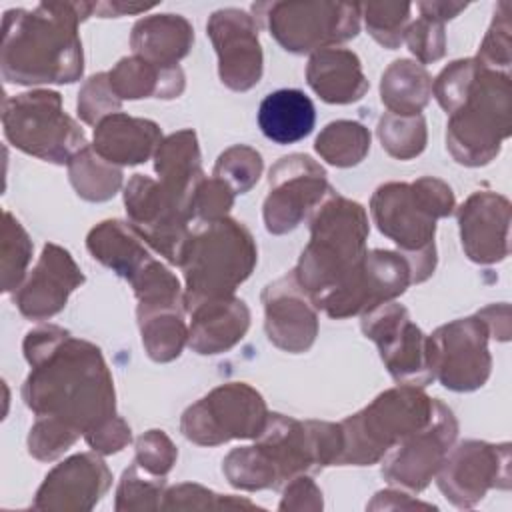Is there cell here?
<instances>
[{
	"instance_id": "cell-1",
	"label": "cell",
	"mask_w": 512,
	"mask_h": 512,
	"mask_svg": "<svg viewBox=\"0 0 512 512\" xmlns=\"http://www.w3.org/2000/svg\"><path fill=\"white\" fill-rule=\"evenodd\" d=\"M24 354L32 366L24 402L38 416H52L88 434L114 418V386L96 346L56 326L26 334Z\"/></svg>"
},
{
	"instance_id": "cell-2",
	"label": "cell",
	"mask_w": 512,
	"mask_h": 512,
	"mask_svg": "<svg viewBox=\"0 0 512 512\" xmlns=\"http://www.w3.org/2000/svg\"><path fill=\"white\" fill-rule=\"evenodd\" d=\"M368 218L358 202L330 192L312 218V238L294 276L316 308L346 318L348 300L366 258Z\"/></svg>"
},
{
	"instance_id": "cell-3",
	"label": "cell",
	"mask_w": 512,
	"mask_h": 512,
	"mask_svg": "<svg viewBox=\"0 0 512 512\" xmlns=\"http://www.w3.org/2000/svg\"><path fill=\"white\" fill-rule=\"evenodd\" d=\"M94 4H40L4 18L2 74L8 82H74L82 76V44L76 34Z\"/></svg>"
},
{
	"instance_id": "cell-4",
	"label": "cell",
	"mask_w": 512,
	"mask_h": 512,
	"mask_svg": "<svg viewBox=\"0 0 512 512\" xmlns=\"http://www.w3.org/2000/svg\"><path fill=\"white\" fill-rule=\"evenodd\" d=\"M370 208L378 230L404 250L412 284L426 280L436 266V218L450 216L454 210L450 186L430 176L414 184L390 182L376 190Z\"/></svg>"
},
{
	"instance_id": "cell-5",
	"label": "cell",
	"mask_w": 512,
	"mask_h": 512,
	"mask_svg": "<svg viewBox=\"0 0 512 512\" xmlns=\"http://www.w3.org/2000/svg\"><path fill=\"white\" fill-rule=\"evenodd\" d=\"M194 224L178 264L186 278L184 304L230 296L256 264L254 240L236 220L224 216Z\"/></svg>"
},
{
	"instance_id": "cell-6",
	"label": "cell",
	"mask_w": 512,
	"mask_h": 512,
	"mask_svg": "<svg viewBox=\"0 0 512 512\" xmlns=\"http://www.w3.org/2000/svg\"><path fill=\"white\" fill-rule=\"evenodd\" d=\"M480 64V62H478ZM512 90L508 72L478 66L462 102L450 112L446 144L456 162L488 164L510 136Z\"/></svg>"
},
{
	"instance_id": "cell-7",
	"label": "cell",
	"mask_w": 512,
	"mask_h": 512,
	"mask_svg": "<svg viewBox=\"0 0 512 512\" xmlns=\"http://www.w3.org/2000/svg\"><path fill=\"white\" fill-rule=\"evenodd\" d=\"M434 410L420 388L402 384L386 390L362 412L346 418L342 428V452L336 464L366 466L384 456L414 430L428 424Z\"/></svg>"
},
{
	"instance_id": "cell-8",
	"label": "cell",
	"mask_w": 512,
	"mask_h": 512,
	"mask_svg": "<svg viewBox=\"0 0 512 512\" xmlns=\"http://www.w3.org/2000/svg\"><path fill=\"white\" fill-rule=\"evenodd\" d=\"M4 134L20 150L56 164L70 160L86 148L82 128L62 110L58 92L38 90L18 94L4 102Z\"/></svg>"
},
{
	"instance_id": "cell-9",
	"label": "cell",
	"mask_w": 512,
	"mask_h": 512,
	"mask_svg": "<svg viewBox=\"0 0 512 512\" xmlns=\"http://www.w3.org/2000/svg\"><path fill=\"white\" fill-rule=\"evenodd\" d=\"M268 412L262 396L242 382L214 388L182 416V432L202 446H216L232 438H258Z\"/></svg>"
},
{
	"instance_id": "cell-10",
	"label": "cell",
	"mask_w": 512,
	"mask_h": 512,
	"mask_svg": "<svg viewBox=\"0 0 512 512\" xmlns=\"http://www.w3.org/2000/svg\"><path fill=\"white\" fill-rule=\"evenodd\" d=\"M260 6V4H258ZM270 34L284 50L304 54L334 42L350 40L360 30L358 4L278 2L260 6Z\"/></svg>"
},
{
	"instance_id": "cell-11",
	"label": "cell",
	"mask_w": 512,
	"mask_h": 512,
	"mask_svg": "<svg viewBox=\"0 0 512 512\" xmlns=\"http://www.w3.org/2000/svg\"><path fill=\"white\" fill-rule=\"evenodd\" d=\"M486 340L488 324L480 316L440 326L426 338L432 376L456 392L480 388L488 380L492 366Z\"/></svg>"
},
{
	"instance_id": "cell-12",
	"label": "cell",
	"mask_w": 512,
	"mask_h": 512,
	"mask_svg": "<svg viewBox=\"0 0 512 512\" xmlns=\"http://www.w3.org/2000/svg\"><path fill=\"white\" fill-rule=\"evenodd\" d=\"M270 192L264 202L266 230L284 234L294 230L302 218L332 192L326 172L306 154L280 158L268 176Z\"/></svg>"
},
{
	"instance_id": "cell-13",
	"label": "cell",
	"mask_w": 512,
	"mask_h": 512,
	"mask_svg": "<svg viewBox=\"0 0 512 512\" xmlns=\"http://www.w3.org/2000/svg\"><path fill=\"white\" fill-rule=\"evenodd\" d=\"M362 330L372 338L392 378L406 386H426L434 380L428 366V346L422 330L410 322L406 308L384 302L364 312Z\"/></svg>"
},
{
	"instance_id": "cell-14",
	"label": "cell",
	"mask_w": 512,
	"mask_h": 512,
	"mask_svg": "<svg viewBox=\"0 0 512 512\" xmlns=\"http://www.w3.org/2000/svg\"><path fill=\"white\" fill-rule=\"evenodd\" d=\"M458 432L450 408L434 400V410L426 426L414 430L390 448L382 464V476L396 486L420 492L442 466Z\"/></svg>"
},
{
	"instance_id": "cell-15",
	"label": "cell",
	"mask_w": 512,
	"mask_h": 512,
	"mask_svg": "<svg viewBox=\"0 0 512 512\" xmlns=\"http://www.w3.org/2000/svg\"><path fill=\"white\" fill-rule=\"evenodd\" d=\"M438 488L458 508H470L490 488H510V446L468 440L446 454Z\"/></svg>"
},
{
	"instance_id": "cell-16",
	"label": "cell",
	"mask_w": 512,
	"mask_h": 512,
	"mask_svg": "<svg viewBox=\"0 0 512 512\" xmlns=\"http://www.w3.org/2000/svg\"><path fill=\"white\" fill-rule=\"evenodd\" d=\"M130 226L170 262L180 264L188 238V216L160 182L134 174L124 192Z\"/></svg>"
},
{
	"instance_id": "cell-17",
	"label": "cell",
	"mask_w": 512,
	"mask_h": 512,
	"mask_svg": "<svg viewBox=\"0 0 512 512\" xmlns=\"http://www.w3.org/2000/svg\"><path fill=\"white\" fill-rule=\"evenodd\" d=\"M208 34L220 60V78L232 90H248L262 76V50L256 22L240 10H218L208 20Z\"/></svg>"
},
{
	"instance_id": "cell-18",
	"label": "cell",
	"mask_w": 512,
	"mask_h": 512,
	"mask_svg": "<svg viewBox=\"0 0 512 512\" xmlns=\"http://www.w3.org/2000/svg\"><path fill=\"white\" fill-rule=\"evenodd\" d=\"M268 340L288 352H304L312 346L318 322L308 294L300 288L294 272L268 284L262 292Z\"/></svg>"
},
{
	"instance_id": "cell-19",
	"label": "cell",
	"mask_w": 512,
	"mask_h": 512,
	"mask_svg": "<svg viewBox=\"0 0 512 512\" xmlns=\"http://www.w3.org/2000/svg\"><path fill=\"white\" fill-rule=\"evenodd\" d=\"M110 470L94 454H76L58 464L38 488L34 508L90 510L110 486Z\"/></svg>"
},
{
	"instance_id": "cell-20",
	"label": "cell",
	"mask_w": 512,
	"mask_h": 512,
	"mask_svg": "<svg viewBox=\"0 0 512 512\" xmlns=\"http://www.w3.org/2000/svg\"><path fill=\"white\" fill-rule=\"evenodd\" d=\"M462 246L470 260L480 264L500 262L508 256L510 204L504 196L476 192L458 212Z\"/></svg>"
},
{
	"instance_id": "cell-21",
	"label": "cell",
	"mask_w": 512,
	"mask_h": 512,
	"mask_svg": "<svg viewBox=\"0 0 512 512\" xmlns=\"http://www.w3.org/2000/svg\"><path fill=\"white\" fill-rule=\"evenodd\" d=\"M82 282L84 276L70 254L56 244H46L40 262L14 300L24 316L34 320L50 318L64 308L68 294Z\"/></svg>"
},
{
	"instance_id": "cell-22",
	"label": "cell",
	"mask_w": 512,
	"mask_h": 512,
	"mask_svg": "<svg viewBox=\"0 0 512 512\" xmlns=\"http://www.w3.org/2000/svg\"><path fill=\"white\" fill-rule=\"evenodd\" d=\"M192 314L188 342L198 354H218L232 348L248 330L250 312L232 296L200 298L186 304Z\"/></svg>"
},
{
	"instance_id": "cell-23",
	"label": "cell",
	"mask_w": 512,
	"mask_h": 512,
	"mask_svg": "<svg viewBox=\"0 0 512 512\" xmlns=\"http://www.w3.org/2000/svg\"><path fill=\"white\" fill-rule=\"evenodd\" d=\"M160 146V128L152 120L114 112L94 128V152L110 164H140Z\"/></svg>"
},
{
	"instance_id": "cell-24",
	"label": "cell",
	"mask_w": 512,
	"mask_h": 512,
	"mask_svg": "<svg viewBox=\"0 0 512 512\" xmlns=\"http://www.w3.org/2000/svg\"><path fill=\"white\" fill-rule=\"evenodd\" d=\"M156 172L162 176V186L166 192L176 200L190 220L192 200L204 180L198 142L192 130H180L160 142L156 150Z\"/></svg>"
},
{
	"instance_id": "cell-25",
	"label": "cell",
	"mask_w": 512,
	"mask_h": 512,
	"mask_svg": "<svg viewBox=\"0 0 512 512\" xmlns=\"http://www.w3.org/2000/svg\"><path fill=\"white\" fill-rule=\"evenodd\" d=\"M306 76L312 90L330 104L360 100L368 90L358 56L342 48H322L312 54Z\"/></svg>"
},
{
	"instance_id": "cell-26",
	"label": "cell",
	"mask_w": 512,
	"mask_h": 512,
	"mask_svg": "<svg viewBox=\"0 0 512 512\" xmlns=\"http://www.w3.org/2000/svg\"><path fill=\"white\" fill-rule=\"evenodd\" d=\"M314 122V104L298 88L274 90L258 108V126L262 134L282 146L306 138L314 128Z\"/></svg>"
},
{
	"instance_id": "cell-27",
	"label": "cell",
	"mask_w": 512,
	"mask_h": 512,
	"mask_svg": "<svg viewBox=\"0 0 512 512\" xmlns=\"http://www.w3.org/2000/svg\"><path fill=\"white\" fill-rule=\"evenodd\" d=\"M192 40L190 24L174 14L150 16L140 20L132 30L136 56L160 68L178 66V60L188 54Z\"/></svg>"
},
{
	"instance_id": "cell-28",
	"label": "cell",
	"mask_w": 512,
	"mask_h": 512,
	"mask_svg": "<svg viewBox=\"0 0 512 512\" xmlns=\"http://www.w3.org/2000/svg\"><path fill=\"white\" fill-rule=\"evenodd\" d=\"M140 240V234L132 226L120 220H106L88 234L86 246L96 260L132 282L154 262Z\"/></svg>"
},
{
	"instance_id": "cell-29",
	"label": "cell",
	"mask_w": 512,
	"mask_h": 512,
	"mask_svg": "<svg viewBox=\"0 0 512 512\" xmlns=\"http://www.w3.org/2000/svg\"><path fill=\"white\" fill-rule=\"evenodd\" d=\"M108 82L118 98H176L184 90V74L180 66L160 68L140 56L122 58L108 72Z\"/></svg>"
},
{
	"instance_id": "cell-30",
	"label": "cell",
	"mask_w": 512,
	"mask_h": 512,
	"mask_svg": "<svg viewBox=\"0 0 512 512\" xmlns=\"http://www.w3.org/2000/svg\"><path fill=\"white\" fill-rule=\"evenodd\" d=\"M380 94L392 114L414 116L420 114L432 96V78L420 64L396 60L382 74Z\"/></svg>"
},
{
	"instance_id": "cell-31",
	"label": "cell",
	"mask_w": 512,
	"mask_h": 512,
	"mask_svg": "<svg viewBox=\"0 0 512 512\" xmlns=\"http://www.w3.org/2000/svg\"><path fill=\"white\" fill-rule=\"evenodd\" d=\"M138 322L142 328V342L152 360L168 362L180 356L188 338L182 306L138 310Z\"/></svg>"
},
{
	"instance_id": "cell-32",
	"label": "cell",
	"mask_w": 512,
	"mask_h": 512,
	"mask_svg": "<svg viewBox=\"0 0 512 512\" xmlns=\"http://www.w3.org/2000/svg\"><path fill=\"white\" fill-rule=\"evenodd\" d=\"M70 180L78 196L102 202L116 194L122 182V172L86 146L70 160Z\"/></svg>"
},
{
	"instance_id": "cell-33",
	"label": "cell",
	"mask_w": 512,
	"mask_h": 512,
	"mask_svg": "<svg viewBox=\"0 0 512 512\" xmlns=\"http://www.w3.org/2000/svg\"><path fill=\"white\" fill-rule=\"evenodd\" d=\"M314 148L334 166H354L370 150V132L358 122L338 120L320 132Z\"/></svg>"
},
{
	"instance_id": "cell-34",
	"label": "cell",
	"mask_w": 512,
	"mask_h": 512,
	"mask_svg": "<svg viewBox=\"0 0 512 512\" xmlns=\"http://www.w3.org/2000/svg\"><path fill=\"white\" fill-rule=\"evenodd\" d=\"M382 148L394 158L408 160L418 156L426 146V124L422 114L400 116L386 112L378 124Z\"/></svg>"
},
{
	"instance_id": "cell-35",
	"label": "cell",
	"mask_w": 512,
	"mask_h": 512,
	"mask_svg": "<svg viewBox=\"0 0 512 512\" xmlns=\"http://www.w3.org/2000/svg\"><path fill=\"white\" fill-rule=\"evenodd\" d=\"M164 476H156L134 462L122 476L116 492V510L160 508Z\"/></svg>"
},
{
	"instance_id": "cell-36",
	"label": "cell",
	"mask_w": 512,
	"mask_h": 512,
	"mask_svg": "<svg viewBox=\"0 0 512 512\" xmlns=\"http://www.w3.org/2000/svg\"><path fill=\"white\" fill-rule=\"evenodd\" d=\"M262 156L248 146H232L220 154L214 178L226 182L234 194L248 192L260 178Z\"/></svg>"
},
{
	"instance_id": "cell-37",
	"label": "cell",
	"mask_w": 512,
	"mask_h": 512,
	"mask_svg": "<svg viewBox=\"0 0 512 512\" xmlns=\"http://www.w3.org/2000/svg\"><path fill=\"white\" fill-rule=\"evenodd\" d=\"M410 4H366V28L386 48H396L406 34Z\"/></svg>"
},
{
	"instance_id": "cell-38",
	"label": "cell",
	"mask_w": 512,
	"mask_h": 512,
	"mask_svg": "<svg viewBox=\"0 0 512 512\" xmlns=\"http://www.w3.org/2000/svg\"><path fill=\"white\" fill-rule=\"evenodd\" d=\"M78 436L80 432H76L62 420L52 416H38L28 438L30 454L36 456L38 460H54L68 446H72Z\"/></svg>"
},
{
	"instance_id": "cell-39",
	"label": "cell",
	"mask_w": 512,
	"mask_h": 512,
	"mask_svg": "<svg viewBox=\"0 0 512 512\" xmlns=\"http://www.w3.org/2000/svg\"><path fill=\"white\" fill-rule=\"evenodd\" d=\"M118 106L120 98L112 92L108 74L104 72L92 76L78 94V112L88 124H96L102 118L114 114L112 110H118Z\"/></svg>"
},
{
	"instance_id": "cell-40",
	"label": "cell",
	"mask_w": 512,
	"mask_h": 512,
	"mask_svg": "<svg viewBox=\"0 0 512 512\" xmlns=\"http://www.w3.org/2000/svg\"><path fill=\"white\" fill-rule=\"evenodd\" d=\"M176 454V448L162 430H150L136 442V462L156 476H164L172 468Z\"/></svg>"
},
{
	"instance_id": "cell-41",
	"label": "cell",
	"mask_w": 512,
	"mask_h": 512,
	"mask_svg": "<svg viewBox=\"0 0 512 512\" xmlns=\"http://www.w3.org/2000/svg\"><path fill=\"white\" fill-rule=\"evenodd\" d=\"M406 42L410 46V50L418 56L420 62H432L442 58L444 54V28L442 22L422 14V18L418 22H414L408 30H406Z\"/></svg>"
},
{
	"instance_id": "cell-42",
	"label": "cell",
	"mask_w": 512,
	"mask_h": 512,
	"mask_svg": "<svg viewBox=\"0 0 512 512\" xmlns=\"http://www.w3.org/2000/svg\"><path fill=\"white\" fill-rule=\"evenodd\" d=\"M166 502L160 508H216V506H254L248 500H232L230 496H218L196 484H180L170 488Z\"/></svg>"
},
{
	"instance_id": "cell-43",
	"label": "cell",
	"mask_w": 512,
	"mask_h": 512,
	"mask_svg": "<svg viewBox=\"0 0 512 512\" xmlns=\"http://www.w3.org/2000/svg\"><path fill=\"white\" fill-rule=\"evenodd\" d=\"M510 22L508 14H496L492 28L488 30V36L478 52V62L490 70H498V66L504 68V72L510 66Z\"/></svg>"
},
{
	"instance_id": "cell-44",
	"label": "cell",
	"mask_w": 512,
	"mask_h": 512,
	"mask_svg": "<svg viewBox=\"0 0 512 512\" xmlns=\"http://www.w3.org/2000/svg\"><path fill=\"white\" fill-rule=\"evenodd\" d=\"M84 438L92 450L102 452V454H112V452L122 450L130 442V428L126 426V422L122 418L114 416L108 422H104L102 426H98L96 430L88 432Z\"/></svg>"
}]
</instances>
